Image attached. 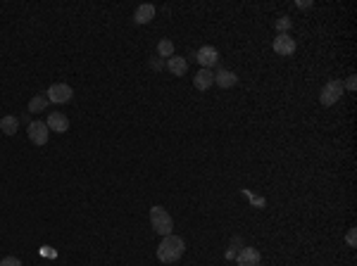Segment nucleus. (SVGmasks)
<instances>
[{
  "instance_id": "f257e3e1",
  "label": "nucleus",
  "mask_w": 357,
  "mask_h": 266,
  "mask_svg": "<svg viewBox=\"0 0 357 266\" xmlns=\"http://www.w3.org/2000/svg\"><path fill=\"white\" fill-rule=\"evenodd\" d=\"M183 252H186V242H183V238H179V235H165L162 238V242L157 245V259L162 261V264H174V261H179V259L183 257Z\"/></svg>"
},
{
  "instance_id": "f03ea898",
  "label": "nucleus",
  "mask_w": 357,
  "mask_h": 266,
  "mask_svg": "<svg viewBox=\"0 0 357 266\" xmlns=\"http://www.w3.org/2000/svg\"><path fill=\"white\" fill-rule=\"evenodd\" d=\"M150 223H153V228H155L160 235H172L174 221H172V214H169L165 207L155 204V207L150 209Z\"/></svg>"
},
{
  "instance_id": "7ed1b4c3",
  "label": "nucleus",
  "mask_w": 357,
  "mask_h": 266,
  "mask_svg": "<svg viewBox=\"0 0 357 266\" xmlns=\"http://www.w3.org/2000/svg\"><path fill=\"white\" fill-rule=\"evenodd\" d=\"M343 91H345V88H343V81H329L321 88V98H319L321 105H324V107L336 105V102L343 98Z\"/></svg>"
},
{
  "instance_id": "20e7f679",
  "label": "nucleus",
  "mask_w": 357,
  "mask_h": 266,
  "mask_svg": "<svg viewBox=\"0 0 357 266\" xmlns=\"http://www.w3.org/2000/svg\"><path fill=\"white\" fill-rule=\"evenodd\" d=\"M72 95H74L72 86H67V83H53V86L48 88V93H46L48 100H50V102H57V105H64V102H69V100H72Z\"/></svg>"
},
{
  "instance_id": "39448f33",
  "label": "nucleus",
  "mask_w": 357,
  "mask_h": 266,
  "mask_svg": "<svg viewBox=\"0 0 357 266\" xmlns=\"http://www.w3.org/2000/svg\"><path fill=\"white\" fill-rule=\"evenodd\" d=\"M48 126L46 121H31L29 124V140L34 143V145H46L48 143Z\"/></svg>"
},
{
  "instance_id": "423d86ee",
  "label": "nucleus",
  "mask_w": 357,
  "mask_h": 266,
  "mask_svg": "<svg viewBox=\"0 0 357 266\" xmlns=\"http://www.w3.org/2000/svg\"><path fill=\"white\" fill-rule=\"evenodd\" d=\"M195 60L202 65V69H210V67H214L217 62H219V53H217V48L202 46L200 50L195 53Z\"/></svg>"
},
{
  "instance_id": "0eeeda50",
  "label": "nucleus",
  "mask_w": 357,
  "mask_h": 266,
  "mask_svg": "<svg viewBox=\"0 0 357 266\" xmlns=\"http://www.w3.org/2000/svg\"><path fill=\"white\" fill-rule=\"evenodd\" d=\"M274 53L276 55H284V57L293 55L295 53V41L288 36V34H279V36L274 38Z\"/></svg>"
},
{
  "instance_id": "6e6552de",
  "label": "nucleus",
  "mask_w": 357,
  "mask_h": 266,
  "mask_svg": "<svg viewBox=\"0 0 357 266\" xmlns=\"http://www.w3.org/2000/svg\"><path fill=\"white\" fill-rule=\"evenodd\" d=\"M46 126H48V131H55V133H67V131H69V119H67L64 114H60V112H53V114H48Z\"/></svg>"
},
{
  "instance_id": "1a4fd4ad",
  "label": "nucleus",
  "mask_w": 357,
  "mask_h": 266,
  "mask_svg": "<svg viewBox=\"0 0 357 266\" xmlns=\"http://www.w3.org/2000/svg\"><path fill=\"white\" fill-rule=\"evenodd\" d=\"M260 249L255 247H243L241 252L236 254V261L238 266H260Z\"/></svg>"
},
{
  "instance_id": "9d476101",
  "label": "nucleus",
  "mask_w": 357,
  "mask_h": 266,
  "mask_svg": "<svg viewBox=\"0 0 357 266\" xmlns=\"http://www.w3.org/2000/svg\"><path fill=\"white\" fill-rule=\"evenodd\" d=\"M167 69L172 72V76H186V72H188V60H186V57H179V55H172L167 60Z\"/></svg>"
},
{
  "instance_id": "9b49d317",
  "label": "nucleus",
  "mask_w": 357,
  "mask_h": 266,
  "mask_svg": "<svg viewBox=\"0 0 357 266\" xmlns=\"http://www.w3.org/2000/svg\"><path fill=\"white\" fill-rule=\"evenodd\" d=\"M193 83H195L198 91H210V86L214 83V74L210 69H200V72L193 76Z\"/></svg>"
},
{
  "instance_id": "f8f14e48",
  "label": "nucleus",
  "mask_w": 357,
  "mask_h": 266,
  "mask_svg": "<svg viewBox=\"0 0 357 266\" xmlns=\"http://www.w3.org/2000/svg\"><path fill=\"white\" fill-rule=\"evenodd\" d=\"M153 17H155V5H150V3L138 5V10L134 12V22H136V24H148Z\"/></svg>"
},
{
  "instance_id": "ddd939ff",
  "label": "nucleus",
  "mask_w": 357,
  "mask_h": 266,
  "mask_svg": "<svg viewBox=\"0 0 357 266\" xmlns=\"http://www.w3.org/2000/svg\"><path fill=\"white\" fill-rule=\"evenodd\" d=\"M238 76L233 72H229V69H219V72L214 74V83L217 86H221V88H231V86H236Z\"/></svg>"
},
{
  "instance_id": "4468645a",
  "label": "nucleus",
  "mask_w": 357,
  "mask_h": 266,
  "mask_svg": "<svg viewBox=\"0 0 357 266\" xmlns=\"http://www.w3.org/2000/svg\"><path fill=\"white\" fill-rule=\"evenodd\" d=\"M0 131H3L5 136H15L19 131V119L15 114H5V117L0 119Z\"/></svg>"
},
{
  "instance_id": "2eb2a0df",
  "label": "nucleus",
  "mask_w": 357,
  "mask_h": 266,
  "mask_svg": "<svg viewBox=\"0 0 357 266\" xmlns=\"http://www.w3.org/2000/svg\"><path fill=\"white\" fill-rule=\"evenodd\" d=\"M48 98L46 95H34V98H31V100H29V112H31V114H38V112H43L48 107Z\"/></svg>"
},
{
  "instance_id": "dca6fc26",
  "label": "nucleus",
  "mask_w": 357,
  "mask_h": 266,
  "mask_svg": "<svg viewBox=\"0 0 357 266\" xmlns=\"http://www.w3.org/2000/svg\"><path fill=\"white\" fill-rule=\"evenodd\" d=\"M157 55L169 60V57L174 55V43H172V38H162L160 43H157Z\"/></svg>"
},
{
  "instance_id": "f3484780",
  "label": "nucleus",
  "mask_w": 357,
  "mask_h": 266,
  "mask_svg": "<svg viewBox=\"0 0 357 266\" xmlns=\"http://www.w3.org/2000/svg\"><path fill=\"white\" fill-rule=\"evenodd\" d=\"M276 29H279L281 34H288V29H291V19H288V17H281L279 22H276Z\"/></svg>"
},
{
  "instance_id": "a211bd4d",
  "label": "nucleus",
  "mask_w": 357,
  "mask_h": 266,
  "mask_svg": "<svg viewBox=\"0 0 357 266\" xmlns=\"http://www.w3.org/2000/svg\"><path fill=\"white\" fill-rule=\"evenodd\" d=\"M345 242H348L350 247H355V245H357V230H355V228L348 230V235H345Z\"/></svg>"
},
{
  "instance_id": "6ab92c4d",
  "label": "nucleus",
  "mask_w": 357,
  "mask_h": 266,
  "mask_svg": "<svg viewBox=\"0 0 357 266\" xmlns=\"http://www.w3.org/2000/svg\"><path fill=\"white\" fill-rule=\"evenodd\" d=\"M0 266H22V261L17 257H5V259H0Z\"/></svg>"
},
{
  "instance_id": "aec40b11",
  "label": "nucleus",
  "mask_w": 357,
  "mask_h": 266,
  "mask_svg": "<svg viewBox=\"0 0 357 266\" xmlns=\"http://www.w3.org/2000/svg\"><path fill=\"white\" fill-rule=\"evenodd\" d=\"M343 88H348V91H355V88H357V79H355V76H350L348 81H345V86H343Z\"/></svg>"
},
{
  "instance_id": "412c9836",
  "label": "nucleus",
  "mask_w": 357,
  "mask_h": 266,
  "mask_svg": "<svg viewBox=\"0 0 357 266\" xmlns=\"http://www.w3.org/2000/svg\"><path fill=\"white\" fill-rule=\"evenodd\" d=\"M150 65H153V69H155V72H160V69L165 67V62H162V57H155V60H153Z\"/></svg>"
}]
</instances>
